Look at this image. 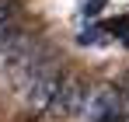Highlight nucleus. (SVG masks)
<instances>
[{"label":"nucleus","mask_w":129,"mask_h":122,"mask_svg":"<svg viewBox=\"0 0 129 122\" xmlns=\"http://www.w3.org/2000/svg\"><path fill=\"white\" fill-rule=\"evenodd\" d=\"M126 94L122 91H115V87H105V91H98V94H91L87 98V119L91 122H126V101H122Z\"/></svg>","instance_id":"obj_1"},{"label":"nucleus","mask_w":129,"mask_h":122,"mask_svg":"<svg viewBox=\"0 0 129 122\" xmlns=\"http://www.w3.org/2000/svg\"><path fill=\"white\" fill-rule=\"evenodd\" d=\"M7 21H11V7H7V4H0V35H4Z\"/></svg>","instance_id":"obj_2"}]
</instances>
